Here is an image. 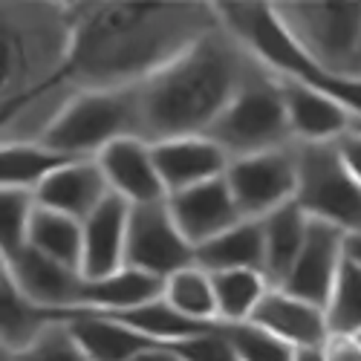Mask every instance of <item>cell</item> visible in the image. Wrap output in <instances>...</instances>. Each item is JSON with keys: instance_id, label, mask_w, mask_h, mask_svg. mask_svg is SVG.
<instances>
[{"instance_id": "cell-29", "label": "cell", "mask_w": 361, "mask_h": 361, "mask_svg": "<svg viewBox=\"0 0 361 361\" xmlns=\"http://www.w3.org/2000/svg\"><path fill=\"white\" fill-rule=\"evenodd\" d=\"M326 324L329 336L361 333V266L350 257L344 260L333 298L326 304Z\"/></svg>"}, {"instance_id": "cell-24", "label": "cell", "mask_w": 361, "mask_h": 361, "mask_svg": "<svg viewBox=\"0 0 361 361\" xmlns=\"http://www.w3.org/2000/svg\"><path fill=\"white\" fill-rule=\"evenodd\" d=\"M260 223H263V243H266V278L272 281V286H281L289 275V269L295 266L300 249H304L310 217L292 200L281 205L278 212L266 214Z\"/></svg>"}, {"instance_id": "cell-38", "label": "cell", "mask_w": 361, "mask_h": 361, "mask_svg": "<svg viewBox=\"0 0 361 361\" xmlns=\"http://www.w3.org/2000/svg\"><path fill=\"white\" fill-rule=\"evenodd\" d=\"M347 257H350V260H355V263L361 266V234L347 237Z\"/></svg>"}, {"instance_id": "cell-7", "label": "cell", "mask_w": 361, "mask_h": 361, "mask_svg": "<svg viewBox=\"0 0 361 361\" xmlns=\"http://www.w3.org/2000/svg\"><path fill=\"white\" fill-rule=\"evenodd\" d=\"M298 157V194L295 202L310 220L329 223L341 231L361 234V183L347 171L336 142L300 145Z\"/></svg>"}, {"instance_id": "cell-8", "label": "cell", "mask_w": 361, "mask_h": 361, "mask_svg": "<svg viewBox=\"0 0 361 361\" xmlns=\"http://www.w3.org/2000/svg\"><path fill=\"white\" fill-rule=\"evenodd\" d=\"M226 183L234 194V202L246 220H263L292 202L298 194V157L295 145L263 150V154L240 157L228 162Z\"/></svg>"}, {"instance_id": "cell-37", "label": "cell", "mask_w": 361, "mask_h": 361, "mask_svg": "<svg viewBox=\"0 0 361 361\" xmlns=\"http://www.w3.org/2000/svg\"><path fill=\"white\" fill-rule=\"evenodd\" d=\"M324 347V344H321ZM321 347H304V350H295L292 361H324V350Z\"/></svg>"}, {"instance_id": "cell-10", "label": "cell", "mask_w": 361, "mask_h": 361, "mask_svg": "<svg viewBox=\"0 0 361 361\" xmlns=\"http://www.w3.org/2000/svg\"><path fill=\"white\" fill-rule=\"evenodd\" d=\"M347 237L350 234L336 226L310 220L304 249H300L281 289L326 310L333 289H336V281L341 275V266L347 260Z\"/></svg>"}, {"instance_id": "cell-28", "label": "cell", "mask_w": 361, "mask_h": 361, "mask_svg": "<svg viewBox=\"0 0 361 361\" xmlns=\"http://www.w3.org/2000/svg\"><path fill=\"white\" fill-rule=\"evenodd\" d=\"M122 324L133 326L136 333L154 338L159 344H179V341H188V338H197L202 333H212L217 324H200V321H191L185 318L183 312H176L165 298L154 300V304H145L139 310H130V312H122V315H113Z\"/></svg>"}, {"instance_id": "cell-20", "label": "cell", "mask_w": 361, "mask_h": 361, "mask_svg": "<svg viewBox=\"0 0 361 361\" xmlns=\"http://www.w3.org/2000/svg\"><path fill=\"white\" fill-rule=\"evenodd\" d=\"M165 292V281L139 272L133 266L118 269L116 275H107L102 281H87L81 310L75 312H99V315H122L130 310H139L145 304H154Z\"/></svg>"}, {"instance_id": "cell-36", "label": "cell", "mask_w": 361, "mask_h": 361, "mask_svg": "<svg viewBox=\"0 0 361 361\" xmlns=\"http://www.w3.org/2000/svg\"><path fill=\"white\" fill-rule=\"evenodd\" d=\"M130 361H183L176 353H173V344L171 347H154V350H145L139 355H133Z\"/></svg>"}, {"instance_id": "cell-27", "label": "cell", "mask_w": 361, "mask_h": 361, "mask_svg": "<svg viewBox=\"0 0 361 361\" xmlns=\"http://www.w3.org/2000/svg\"><path fill=\"white\" fill-rule=\"evenodd\" d=\"M162 298L168 300L176 312H183L191 321L220 324L214 278H212V272H205L200 263H191L185 269H179V272H173L171 278H165Z\"/></svg>"}, {"instance_id": "cell-4", "label": "cell", "mask_w": 361, "mask_h": 361, "mask_svg": "<svg viewBox=\"0 0 361 361\" xmlns=\"http://www.w3.org/2000/svg\"><path fill=\"white\" fill-rule=\"evenodd\" d=\"M128 136H139L136 87L73 90L41 142L73 159H96L113 142Z\"/></svg>"}, {"instance_id": "cell-26", "label": "cell", "mask_w": 361, "mask_h": 361, "mask_svg": "<svg viewBox=\"0 0 361 361\" xmlns=\"http://www.w3.org/2000/svg\"><path fill=\"white\" fill-rule=\"evenodd\" d=\"M214 295H217V315L220 324H246L252 321L263 295L272 289L257 269H231V272H214Z\"/></svg>"}, {"instance_id": "cell-11", "label": "cell", "mask_w": 361, "mask_h": 361, "mask_svg": "<svg viewBox=\"0 0 361 361\" xmlns=\"http://www.w3.org/2000/svg\"><path fill=\"white\" fill-rule=\"evenodd\" d=\"M4 272L18 283V289L29 300H35L44 310H52L61 318L81 310L87 278L78 269L58 263L35 252L32 246H23L12 255H4Z\"/></svg>"}, {"instance_id": "cell-33", "label": "cell", "mask_w": 361, "mask_h": 361, "mask_svg": "<svg viewBox=\"0 0 361 361\" xmlns=\"http://www.w3.org/2000/svg\"><path fill=\"white\" fill-rule=\"evenodd\" d=\"M173 353L183 361H237V353L228 344L220 324L212 329V333H202L197 338L173 344Z\"/></svg>"}, {"instance_id": "cell-30", "label": "cell", "mask_w": 361, "mask_h": 361, "mask_svg": "<svg viewBox=\"0 0 361 361\" xmlns=\"http://www.w3.org/2000/svg\"><path fill=\"white\" fill-rule=\"evenodd\" d=\"M38 200L32 191L4 188L0 194V255H12L26 246Z\"/></svg>"}, {"instance_id": "cell-40", "label": "cell", "mask_w": 361, "mask_h": 361, "mask_svg": "<svg viewBox=\"0 0 361 361\" xmlns=\"http://www.w3.org/2000/svg\"><path fill=\"white\" fill-rule=\"evenodd\" d=\"M353 338H355V341H358V347H361V333H355V336H353Z\"/></svg>"}, {"instance_id": "cell-2", "label": "cell", "mask_w": 361, "mask_h": 361, "mask_svg": "<svg viewBox=\"0 0 361 361\" xmlns=\"http://www.w3.org/2000/svg\"><path fill=\"white\" fill-rule=\"evenodd\" d=\"M255 67V58L217 23L136 87L139 136L150 145L205 136Z\"/></svg>"}, {"instance_id": "cell-17", "label": "cell", "mask_w": 361, "mask_h": 361, "mask_svg": "<svg viewBox=\"0 0 361 361\" xmlns=\"http://www.w3.org/2000/svg\"><path fill=\"white\" fill-rule=\"evenodd\" d=\"M110 194L113 191L107 185V176L99 159H75L61 171H55L35 191V200L41 208L84 223Z\"/></svg>"}, {"instance_id": "cell-14", "label": "cell", "mask_w": 361, "mask_h": 361, "mask_svg": "<svg viewBox=\"0 0 361 361\" xmlns=\"http://www.w3.org/2000/svg\"><path fill=\"white\" fill-rule=\"evenodd\" d=\"M150 147H154V162L168 197L226 176L231 162L212 136H179L154 142Z\"/></svg>"}, {"instance_id": "cell-22", "label": "cell", "mask_w": 361, "mask_h": 361, "mask_svg": "<svg viewBox=\"0 0 361 361\" xmlns=\"http://www.w3.org/2000/svg\"><path fill=\"white\" fill-rule=\"evenodd\" d=\"M70 162L75 159L58 154L55 147L44 145L41 139L4 142V150H0V188H20L35 194L55 171H61Z\"/></svg>"}, {"instance_id": "cell-34", "label": "cell", "mask_w": 361, "mask_h": 361, "mask_svg": "<svg viewBox=\"0 0 361 361\" xmlns=\"http://www.w3.org/2000/svg\"><path fill=\"white\" fill-rule=\"evenodd\" d=\"M336 147H338V157H341V162L347 165V171L361 183V130L350 128V130L336 142Z\"/></svg>"}, {"instance_id": "cell-12", "label": "cell", "mask_w": 361, "mask_h": 361, "mask_svg": "<svg viewBox=\"0 0 361 361\" xmlns=\"http://www.w3.org/2000/svg\"><path fill=\"white\" fill-rule=\"evenodd\" d=\"M133 205L118 194H110L93 214L81 223V275L87 281H102L128 266V228Z\"/></svg>"}, {"instance_id": "cell-32", "label": "cell", "mask_w": 361, "mask_h": 361, "mask_svg": "<svg viewBox=\"0 0 361 361\" xmlns=\"http://www.w3.org/2000/svg\"><path fill=\"white\" fill-rule=\"evenodd\" d=\"M4 361H90L81 350V344L75 341V336L70 333L67 321H55L47 333L32 341L23 353L15 355H4Z\"/></svg>"}, {"instance_id": "cell-16", "label": "cell", "mask_w": 361, "mask_h": 361, "mask_svg": "<svg viewBox=\"0 0 361 361\" xmlns=\"http://www.w3.org/2000/svg\"><path fill=\"white\" fill-rule=\"evenodd\" d=\"M252 324H257L266 333L278 336L295 350L321 347L329 338L326 310L310 304L304 298H295L281 286H272L257 304Z\"/></svg>"}, {"instance_id": "cell-19", "label": "cell", "mask_w": 361, "mask_h": 361, "mask_svg": "<svg viewBox=\"0 0 361 361\" xmlns=\"http://www.w3.org/2000/svg\"><path fill=\"white\" fill-rule=\"evenodd\" d=\"M64 321L90 361H130L133 355H139L145 350L168 347V344H159L154 338L136 333L133 326L122 324L113 315L70 312V315H64Z\"/></svg>"}, {"instance_id": "cell-25", "label": "cell", "mask_w": 361, "mask_h": 361, "mask_svg": "<svg viewBox=\"0 0 361 361\" xmlns=\"http://www.w3.org/2000/svg\"><path fill=\"white\" fill-rule=\"evenodd\" d=\"M26 246H32L35 252L64 263L70 269L81 272V249H84V234H81V223L49 212V208H35L32 226H29V240Z\"/></svg>"}, {"instance_id": "cell-31", "label": "cell", "mask_w": 361, "mask_h": 361, "mask_svg": "<svg viewBox=\"0 0 361 361\" xmlns=\"http://www.w3.org/2000/svg\"><path fill=\"white\" fill-rule=\"evenodd\" d=\"M228 344L237 353V361H292L295 347L281 341L278 336L266 333L257 324H220Z\"/></svg>"}, {"instance_id": "cell-1", "label": "cell", "mask_w": 361, "mask_h": 361, "mask_svg": "<svg viewBox=\"0 0 361 361\" xmlns=\"http://www.w3.org/2000/svg\"><path fill=\"white\" fill-rule=\"evenodd\" d=\"M70 12L73 52L58 87L75 81L78 90L139 87L217 26L202 4H78Z\"/></svg>"}, {"instance_id": "cell-23", "label": "cell", "mask_w": 361, "mask_h": 361, "mask_svg": "<svg viewBox=\"0 0 361 361\" xmlns=\"http://www.w3.org/2000/svg\"><path fill=\"white\" fill-rule=\"evenodd\" d=\"M197 263L205 272H231V269H257L266 275V243L260 220H240L220 237L197 249Z\"/></svg>"}, {"instance_id": "cell-39", "label": "cell", "mask_w": 361, "mask_h": 361, "mask_svg": "<svg viewBox=\"0 0 361 361\" xmlns=\"http://www.w3.org/2000/svg\"><path fill=\"white\" fill-rule=\"evenodd\" d=\"M353 128H355V130H361V118H353Z\"/></svg>"}, {"instance_id": "cell-15", "label": "cell", "mask_w": 361, "mask_h": 361, "mask_svg": "<svg viewBox=\"0 0 361 361\" xmlns=\"http://www.w3.org/2000/svg\"><path fill=\"white\" fill-rule=\"evenodd\" d=\"M96 159L107 176L110 191L128 200L130 205H150V202L168 200L162 176L154 162V147L142 136H128L113 142Z\"/></svg>"}, {"instance_id": "cell-35", "label": "cell", "mask_w": 361, "mask_h": 361, "mask_svg": "<svg viewBox=\"0 0 361 361\" xmlns=\"http://www.w3.org/2000/svg\"><path fill=\"white\" fill-rule=\"evenodd\" d=\"M321 350L324 361H361V347L353 336H329Z\"/></svg>"}, {"instance_id": "cell-6", "label": "cell", "mask_w": 361, "mask_h": 361, "mask_svg": "<svg viewBox=\"0 0 361 361\" xmlns=\"http://www.w3.org/2000/svg\"><path fill=\"white\" fill-rule=\"evenodd\" d=\"M286 32L338 78H361V4H272Z\"/></svg>"}, {"instance_id": "cell-9", "label": "cell", "mask_w": 361, "mask_h": 361, "mask_svg": "<svg viewBox=\"0 0 361 361\" xmlns=\"http://www.w3.org/2000/svg\"><path fill=\"white\" fill-rule=\"evenodd\" d=\"M191 263H197V249L179 231L168 200L133 205L128 228V266L165 281Z\"/></svg>"}, {"instance_id": "cell-13", "label": "cell", "mask_w": 361, "mask_h": 361, "mask_svg": "<svg viewBox=\"0 0 361 361\" xmlns=\"http://www.w3.org/2000/svg\"><path fill=\"white\" fill-rule=\"evenodd\" d=\"M168 208L179 226V231L185 234V240L200 249L208 240L220 237L240 220H246L240 214V208L234 202V194L226 183V176L212 179V183L194 185L188 191H179L168 197Z\"/></svg>"}, {"instance_id": "cell-21", "label": "cell", "mask_w": 361, "mask_h": 361, "mask_svg": "<svg viewBox=\"0 0 361 361\" xmlns=\"http://www.w3.org/2000/svg\"><path fill=\"white\" fill-rule=\"evenodd\" d=\"M55 321H61V315L29 300L6 272H0V338L6 355L23 353Z\"/></svg>"}, {"instance_id": "cell-5", "label": "cell", "mask_w": 361, "mask_h": 361, "mask_svg": "<svg viewBox=\"0 0 361 361\" xmlns=\"http://www.w3.org/2000/svg\"><path fill=\"white\" fill-rule=\"evenodd\" d=\"M205 136H212L228 159L289 147L295 139L289 130L281 78L257 64Z\"/></svg>"}, {"instance_id": "cell-18", "label": "cell", "mask_w": 361, "mask_h": 361, "mask_svg": "<svg viewBox=\"0 0 361 361\" xmlns=\"http://www.w3.org/2000/svg\"><path fill=\"white\" fill-rule=\"evenodd\" d=\"M283 104L289 116L292 139L300 145H321V142H338L353 128V113L333 102L318 90L281 78Z\"/></svg>"}, {"instance_id": "cell-3", "label": "cell", "mask_w": 361, "mask_h": 361, "mask_svg": "<svg viewBox=\"0 0 361 361\" xmlns=\"http://www.w3.org/2000/svg\"><path fill=\"white\" fill-rule=\"evenodd\" d=\"M214 18L255 61L278 78L307 84L361 118V78H338L321 70L298 47L272 4H214Z\"/></svg>"}]
</instances>
